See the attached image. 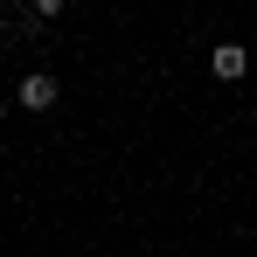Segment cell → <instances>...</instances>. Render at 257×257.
<instances>
[{"label":"cell","mask_w":257,"mask_h":257,"mask_svg":"<svg viewBox=\"0 0 257 257\" xmlns=\"http://www.w3.org/2000/svg\"><path fill=\"white\" fill-rule=\"evenodd\" d=\"M243 70H250V49H243V42H215L209 49V77H215V84H236Z\"/></svg>","instance_id":"6da1fadb"},{"label":"cell","mask_w":257,"mask_h":257,"mask_svg":"<svg viewBox=\"0 0 257 257\" xmlns=\"http://www.w3.org/2000/svg\"><path fill=\"white\" fill-rule=\"evenodd\" d=\"M21 104H28V111H49V104H56V77H49V70H28V77H21Z\"/></svg>","instance_id":"7a4b0ae2"},{"label":"cell","mask_w":257,"mask_h":257,"mask_svg":"<svg viewBox=\"0 0 257 257\" xmlns=\"http://www.w3.org/2000/svg\"><path fill=\"white\" fill-rule=\"evenodd\" d=\"M0 118H7V97H0Z\"/></svg>","instance_id":"3957f363"},{"label":"cell","mask_w":257,"mask_h":257,"mask_svg":"<svg viewBox=\"0 0 257 257\" xmlns=\"http://www.w3.org/2000/svg\"><path fill=\"white\" fill-rule=\"evenodd\" d=\"M0 28H7V7H0Z\"/></svg>","instance_id":"277c9868"}]
</instances>
